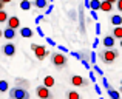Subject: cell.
<instances>
[{
	"mask_svg": "<svg viewBox=\"0 0 122 99\" xmlns=\"http://www.w3.org/2000/svg\"><path fill=\"white\" fill-rule=\"evenodd\" d=\"M77 16H79V12H76V9H71V11H70V19H71V20H76Z\"/></svg>",
	"mask_w": 122,
	"mask_h": 99,
	"instance_id": "27",
	"label": "cell"
},
{
	"mask_svg": "<svg viewBox=\"0 0 122 99\" xmlns=\"http://www.w3.org/2000/svg\"><path fill=\"white\" fill-rule=\"evenodd\" d=\"M90 60H91L90 63H96V60H97V54H96L94 51H91V53H90Z\"/></svg>",
	"mask_w": 122,
	"mask_h": 99,
	"instance_id": "25",
	"label": "cell"
},
{
	"mask_svg": "<svg viewBox=\"0 0 122 99\" xmlns=\"http://www.w3.org/2000/svg\"><path fill=\"white\" fill-rule=\"evenodd\" d=\"M101 11H104V12H111V11H113V3L107 2V0H102V2H101Z\"/></svg>",
	"mask_w": 122,
	"mask_h": 99,
	"instance_id": "13",
	"label": "cell"
},
{
	"mask_svg": "<svg viewBox=\"0 0 122 99\" xmlns=\"http://www.w3.org/2000/svg\"><path fill=\"white\" fill-rule=\"evenodd\" d=\"M101 99H104V98H102V96H101Z\"/></svg>",
	"mask_w": 122,
	"mask_h": 99,
	"instance_id": "50",
	"label": "cell"
},
{
	"mask_svg": "<svg viewBox=\"0 0 122 99\" xmlns=\"http://www.w3.org/2000/svg\"><path fill=\"white\" fill-rule=\"evenodd\" d=\"M119 90H121V93H122V81H121V88H119Z\"/></svg>",
	"mask_w": 122,
	"mask_h": 99,
	"instance_id": "46",
	"label": "cell"
},
{
	"mask_svg": "<svg viewBox=\"0 0 122 99\" xmlns=\"http://www.w3.org/2000/svg\"><path fill=\"white\" fill-rule=\"evenodd\" d=\"M43 17H45V16H43V14H40V16H37V17H36V19H34V22H36V23H37V25H39V23H40V22H42V20H43Z\"/></svg>",
	"mask_w": 122,
	"mask_h": 99,
	"instance_id": "32",
	"label": "cell"
},
{
	"mask_svg": "<svg viewBox=\"0 0 122 99\" xmlns=\"http://www.w3.org/2000/svg\"><path fill=\"white\" fill-rule=\"evenodd\" d=\"M90 17L93 19V20H97V11H93V9H90Z\"/></svg>",
	"mask_w": 122,
	"mask_h": 99,
	"instance_id": "28",
	"label": "cell"
},
{
	"mask_svg": "<svg viewBox=\"0 0 122 99\" xmlns=\"http://www.w3.org/2000/svg\"><path fill=\"white\" fill-rule=\"evenodd\" d=\"M15 87H19V88H25V90H28V88H30V81H26V79H20V78H17V79H15Z\"/></svg>",
	"mask_w": 122,
	"mask_h": 99,
	"instance_id": "12",
	"label": "cell"
},
{
	"mask_svg": "<svg viewBox=\"0 0 122 99\" xmlns=\"http://www.w3.org/2000/svg\"><path fill=\"white\" fill-rule=\"evenodd\" d=\"M116 6H117V11L122 12V0H117V2H116Z\"/></svg>",
	"mask_w": 122,
	"mask_h": 99,
	"instance_id": "34",
	"label": "cell"
},
{
	"mask_svg": "<svg viewBox=\"0 0 122 99\" xmlns=\"http://www.w3.org/2000/svg\"><path fill=\"white\" fill-rule=\"evenodd\" d=\"M15 36H17V33H15V30H12V28L6 26L5 30H3V37H5L6 40H12Z\"/></svg>",
	"mask_w": 122,
	"mask_h": 99,
	"instance_id": "11",
	"label": "cell"
},
{
	"mask_svg": "<svg viewBox=\"0 0 122 99\" xmlns=\"http://www.w3.org/2000/svg\"><path fill=\"white\" fill-rule=\"evenodd\" d=\"M2 2H3V3H5V5H6V3H11L12 0H2Z\"/></svg>",
	"mask_w": 122,
	"mask_h": 99,
	"instance_id": "44",
	"label": "cell"
},
{
	"mask_svg": "<svg viewBox=\"0 0 122 99\" xmlns=\"http://www.w3.org/2000/svg\"><path fill=\"white\" fill-rule=\"evenodd\" d=\"M107 91H108V96H110V99H121V94H119V91H117V90L110 88V90H107Z\"/></svg>",
	"mask_w": 122,
	"mask_h": 99,
	"instance_id": "23",
	"label": "cell"
},
{
	"mask_svg": "<svg viewBox=\"0 0 122 99\" xmlns=\"http://www.w3.org/2000/svg\"><path fill=\"white\" fill-rule=\"evenodd\" d=\"M77 12H79V31H81L82 34H85L86 33V30H85V14H83V6H79V9H77Z\"/></svg>",
	"mask_w": 122,
	"mask_h": 99,
	"instance_id": "7",
	"label": "cell"
},
{
	"mask_svg": "<svg viewBox=\"0 0 122 99\" xmlns=\"http://www.w3.org/2000/svg\"><path fill=\"white\" fill-rule=\"evenodd\" d=\"M94 31H96V34H101V23H96V28H94Z\"/></svg>",
	"mask_w": 122,
	"mask_h": 99,
	"instance_id": "36",
	"label": "cell"
},
{
	"mask_svg": "<svg viewBox=\"0 0 122 99\" xmlns=\"http://www.w3.org/2000/svg\"><path fill=\"white\" fill-rule=\"evenodd\" d=\"M70 82H71V85H74V87H86V85H88V81H86V79H83L81 74L71 76Z\"/></svg>",
	"mask_w": 122,
	"mask_h": 99,
	"instance_id": "6",
	"label": "cell"
},
{
	"mask_svg": "<svg viewBox=\"0 0 122 99\" xmlns=\"http://www.w3.org/2000/svg\"><path fill=\"white\" fill-rule=\"evenodd\" d=\"M8 19H9V16H8V12L3 9V11H0V23H5V22H8Z\"/></svg>",
	"mask_w": 122,
	"mask_h": 99,
	"instance_id": "24",
	"label": "cell"
},
{
	"mask_svg": "<svg viewBox=\"0 0 122 99\" xmlns=\"http://www.w3.org/2000/svg\"><path fill=\"white\" fill-rule=\"evenodd\" d=\"M71 56H73V57H76V59H79V60H81V53H76V51H73V53H71Z\"/></svg>",
	"mask_w": 122,
	"mask_h": 99,
	"instance_id": "37",
	"label": "cell"
},
{
	"mask_svg": "<svg viewBox=\"0 0 122 99\" xmlns=\"http://www.w3.org/2000/svg\"><path fill=\"white\" fill-rule=\"evenodd\" d=\"M8 28H12V30H17V28H20V19L15 17V16H12V17L8 19Z\"/></svg>",
	"mask_w": 122,
	"mask_h": 99,
	"instance_id": "10",
	"label": "cell"
},
{
	"mask_svg": "<svg viewBox=\"0 0 122 99\" xmlns=\"http://www.w3.org/2000/svg\"><path fill=\"white\" fill-rule=\"evenodd\" d=\"M53 9H54V6H53V3H51V5H48V8H46V11H45V14H51V12H53Z\"/></svg>",
	"mask_w": 122,
	"mask_h": 99,
	"instance_id": "31",
	"label": "cell"
},
{
	"mask_svg": "<svg viewBox=\"0 0 122 99\" xmlns=\"http://www.w3.org/2000/svg\"><path fill=\"white\" fill-rule=\"evenodd\" d=\"M83 8L90 9V0H85V2H83Z\"/></svg>",
	"mask_w": 122,
	"mask_h": 99,
	"instance_id": "41",
	"label": "cell"
},
{
	"mask_svg": "<svg viewBox=\"0 0 122 99\" xmlns=\"http://www.w3.org/2000/svg\"><path fill=\"white\" fill-rule=\"evenodd\" d=\"M9 99H30V93L25 88H19V87H12L9 88Z\"/></svg>",
	"mask_w": 122,
	"mask_h": 99,
	"instance_id": "2",
	"label": "cell"
},
{
	"mask_svg": "<svg viewBox=\"0 0 122 99\" xmlns=\"http://www.w3.org/2000/svg\"><path fill=\"white\" fill-rule=\"evenodd\" d=\"M121 48H122V40H121Z\"/></svg>",
	"mask_w": 122,
	"mask_h": 99,
	"instance_id": "48",
	"label": "cell"
},
{
	"mask_svg": "<svg viewBox=\"0 0 122 99\" xmlns=\"http://www.w3.org/2000/svg\"><path fill=\"white\" fill-rule=\"evenodd\" d=\"M6 91H9V84H8V81L2 79L0 81V93H6Z\"/></svg>",
	"mask_w": 122,
	"mask_h": 99,
	"instance_id": "20",
	"label": "cell"
},
{
	"mask_svg": "<svg viewBox=\"0 0 122 99\" xmlns=\"http://www.w3.org/2000/svg\"><path fill=\"white\" fill-rule=\"evenodd\" d=\"M20 36L22 37H26V39H31V37H33V30L28 28V26L20 28Z\"/></svg>",
	"mask_w": 122,
	"mask_h": 99,
	"instance_id": "15",
	"label": "cell"
},
{
	"mask_svg": "<svg viewBox=\"0 0 122 99\" xmlns=\"http://www.w3.org/2000/svg\"><path fill=\"white\" fill-rule=\"evenodd\" d=\"M93 71H94L96 74H99L101 78L104 76V71H102V68H101V67H97V65H94V68H93Z\"/></svg>",
	"mask_w": 122,
	"mask_h": 99,
	"instance_id": "26",
	"label": "cell"
},
{
	"mask_svg": "<svg viewBox=\"0 0 122 99\" xmlns=\"http://www.w3.org/2000/svg\"><path fill=\"white\" fill-rule=\"evenodd\" d=\"M107 2H110V3H116L117 0H107Z\"/></svg>",
	"mask_w": 122,
	"mask_h": 99,
	"instance_id": "45",
	"label": "cell"
},
{
	"mask_svg": "<svg viewBox=\"0 0 122 99\" xmlns=\"http://www.w3.org/2000/svg\"><path fill=\"white\" fill-rule=\"evenodd\" d=\"M57 50H60V53H68V48H66V47H63V45H57Z\"/></svg>",
	"mask_w": 122,
	"mask_h": 99,
	"instance_id": "30",
	"label": "cell"
},
{
	"mask_svg": "<svg viewBox=\"0 0 122 99\" xmlns=\"http://www.w3.org/2000/svg\"><path fill=\"white\" fill-rule=\"evenodd\" d=\"M46 42H48V43H50V45H51V47H56V42H54V40H53V39H50V37H46Z\"/></svg>",
	"mask_w": 122,
	"mask_h": 99,
	"instance_id": "38",
	"label": "cell"
},
{
	"mask_svg": "<svg viewBox=\"0 0 122 99\" xmlns=\"http://www.w3.org/2000/svg\"><path fill=\"white\" fill-rule=\"evenodd\" d=\"M3 8H5V3H3L2 0H0V11H3Z\"/></svg>",
	"mask_w": 122,
	"mask_h": 99,
	"instance_id": "43",
	"label": "cell"
},
{
	"mask_svg": "<svg viewBox=\"0 0 122 99\" xmlns=\"http://www.w3.org/2000/svg\"><path fill=\"white\" fill-rule=\"evenodd\" d=\"M94 91H96L97 94H101V87H99L97 84H94Z\"/></svg>",
	"mask_w": 122,
	"mask_h": 99,
	"instance_id": "40",
	"label": "cell"
},
{
	"mask_svg": "<svg viewBox=\"0 0 122 99\" xmlns=\"http://www.w3.org/2000/svg\"><path fill=\"white\" fill-rule=\"evenodd\" d=\"M48 2H51V3H53V0H48Z\"/></svg>",
	"mask_w": 122,
	"mask_h": 99,
	"instance_id": "49",
	"label": "cell"
},
{
	"mask_svg": "<svg viewBox=\"0 0 122 99\" xmlns=\"http://www.w3.org/2000/svg\"><path fill=\"white\" fill-rule=\"evenodd\" d=\"M3 54L5 56H8V57H12L15 54V45L14 43H6V45H3Z\"/></svg>",
	"mask_w": 122,
	"mask_h": 99,
	"instance_id": "8",
	"label": "cell"
},
{
	"mask_svg": "<svg viewBox=\"0 0 122 99\" xmlns=\"http://www.w3.org/2000/svg\"><path fill=\"white\" fill-rule=\"evenodd\" d=\"M110 22H111V25H114V26H122V16H121V14L111 16Z\"/></svg>",
	"mask_w": 122,
	"mask_h": 99,
	"instance_id": "14",
	"label": "cell"
},
{
	"mask_svg": "<svg viewBox=\"0 0 122 99\" xmlns=\"http://www.w3.org/2000/svg\"><path fill=\"white\" fill-rule=\"evenodd\" d=\"M66 99H81V94L76 90H70V91H66Z\"/></svg>",
	"mask_w": 122,
	"mask_h": 99,
	"instance_id": "21",
	"label": "cell"
},
{
	"mask_svg": "<svg viewBox=\"0 0 122 99\" xmlns=\"http://www.w3.org/2000/svg\"><path fill=\"white\" fill-rule=\"evenodd\" d=\"M37 9H46L48 8V0H34L33 3Z\"/></svg>",
	"mask_w": 122,
	"mask_h": 99,
	"instance_id": "17",
	"label": "cell"
},
{
	"mask_svg": "<svg viewBox=\"0 0 122 99\" xmlns=\"http://www.w3.org/2000/svg\"><path fill=\"white\" fill-rule=\"evenodd\" d=\"M111 36H113L114 39L122 40V26H114L113 28V34H111Z\"/></svg>",
	"mask_w": 122,
	"mask_h": 99,
	"instance_id": "18",
	"label": "cell"
},
{
	"mask_svg": "<svg viewBox=\"0 0 122 99\" xmlns=\"http://www.w3.org/2000/svg\"><path fill=\"white\" fill-rule=\"evenodd\" d=\"M101 2L102 0H90V9L99 11V9H101Z\"/></svg>",
	"mask_w": 122,
	"mask_h": 99,
	"instance_id": "19",
	"label": "cell"
},
{
	"mask_svg": "<svg viewBox=\"0 0 122 99\" xmlns=\"http://www.w3.org/2000/svg\"><path fill=\"white\" fill-rule=\"evenodd\" d=\"M90 81H91V82H96V73L94 71H90Z\"/></svg>",
	"mask_w": 122,
	"mask_h": 99,
	"instance_id": "33",
	"label": "cell"
},
{
	"mask_svg": "<svg viewBox=\"0 0 122 99\" xmlns=\"http://www.w3.org/2000/svg\"><path fill=\"white\" fill-rule=\"evenodd\" d=\"M31 50L34 51V54H36V57L39 60H43L45 57L48 56V54L51 53L50 50H46L43 45H37V43H31Z\"/></svg>",
	"mask_w": 122,
	"mask_h": 99,
	"instance_id": "4",
	"label": "cell"
},
{
	"mask_svg": "<svg viewBox=\"0 0 122 99\" xmlns=\"http://www.w3.org/2000/svg\"><path fill=\"white\" fill-rule=\"evenodd\" d=\"M81 62H82V65L85 67V68H88V70H90V62H88V60H81Z\"/></svg>",
	"mask_w": 122,
	"mask_h": 99,
	"instance_id": "39",
	"label": "cell"
},
{
	"mask_svg": "<svg viewBox=\"0 0 122 99\" xmlns=\"http://www.w3.org/2000/svg\"><path fill=\"white\" fill-rule=\"evenodd\" d=\"M37 34H39L40 37H45V34H43V30H42V28L39 26V25H37Z\"/></svg>",
	"mask_w": 122,
	"mask_h": 99,
	"instance_id": "35",
	"label": "cell"
},
{
	"mask_svg": "<svg viewBox=\"0 0 122 99\" xmlns=\"http://www.w3.org/2000/svg\"><path fill=\"white\" fill-rule=\"evenodd\" d=\"M31 6H33L31 0H22V2H20V9H23V11H28Z\"/></svg>",
	"mask_w": 122,
	"mask_h": 99,
	"instance_id": "22",
	"label": "cell"
},
{
	"mask_svg": "<svg viewBox=\"0 0 122 99\" xmlns=\"http://www.w3.org/2000/svg\"><path fill=\"white\" fill-rule=\"evenodd\" d=\"M51 62L56 68H63L68 60H66V56L63 53H53L51 54Z\"/></svg>",
	"mask_w": 122,
	"mask_h": 99,
	"instance_id": "3",
	"label": "cell"
},
{
	"mask_svg": "<svg viewBox=\"0 0 122 99\" xmlns=\"http://www.w3.org/2000/svg\"><path fill=\"white\" fill-rule=\"evenodd\" d=\"M97 45H99V39H94V42H93V48H96Z\"/></svg>",
	"mask_w": 122,
	"mask_h": 99,
	"instance_id": "42",
	"label": "cell"
},
{
	"mask_svg": "<svg viewBox=\"0 0 122 99\" xmlns=\"http://www.w3.org/2000/svg\"><path fill=\"white\" fill-rule=\"evenodd\" d=\"M36 94H37L39 99H53V93H51L50 88L45 87V85L36 87Z\"/></svg>",
	"mask_w": 122,
	"mask_h": 99,
	"instance_id": "5",
	"label": "cell"
},
{
	"mask_svg": "<svg viewBox=\"0 0 122 99\" xmlns=\"http://www.w3.org/2000/svg\"><path fill=\"white\" fill-rule=\"evenodd\" d=\"M54 84H56V81H54V78L51 74H48V76H45V78H43V85H45V87H48V88L54 87Z\"/></svg>",
	"mask_w": 122,
	"mask_h": 99,
	"instance_id": "16",
	"label": "cell"
},
{
	"mask_svg": "<svg viewBox=\"0 0 122 99\" xmlns=\"http://www.w3.org/2000/svg\"><path fill=\"white\" fill-rule=\"evenodd\" d=\"M2 36H3V31H2V30H0V37H2Z\"/></svg>",
	"mask_w": 122,
	"mask_h": 99,
	"instance_id": "47",
	"label": "cell"
},
{
	"mask_svg": "<svg viewBox=\"0 0 122 99\" xmlns=\"http://www.w3.org/2000/svg\"><path fill=\"white\" fill-rule=\"evenodd\" d=\"M99 56H101V60H102L104 63H108V65H110V63H113L114 60L117 59V56H119V51L114 50V48H107V50L102 51Z\"/></svg>",
	"mask_w": 122,
	"mask_h": 99,
	"instance_id": "1",
	"label": "cell"
},
{
	"mask_svg": "<svg viewBox=\"0 0 122 99\" xmlns=\"http://www.w3.org/2000/svg\"><path fill=\"white\" fill-rule=\"evenodd\" d=\"M114 43H116V39H114L111 34H108V36H105L104 39H102V45H104L105 48H114Z\"/></svg>",
	"mask_w": 122,
	"mask_h": 99,
	"instance_id": "9",
	"label": "cell"
},
{
	"mask_svg": "<svg viewBox=\"0 0 122 99\" xmlns=\"http://www.w3.org/2000/svg\"><path fill=\"white\" fill-rule=\"evenodd\" d=\"M102 85H104V87L107 88V90H110V88H111V87H110V82H108V81H107V79H105V78L102 79Z\"/></svg>",
	"mask_w": 122,
	"mask_h": 99,
	"instance_id": "29",
	"label": "cell"
}]
</instances>
